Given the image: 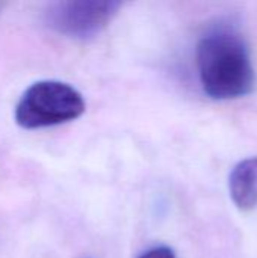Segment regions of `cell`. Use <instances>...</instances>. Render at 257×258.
I'll return each mask as SVG.
<instances>
[{"instance_id":"cell-1","label":"cell","mask_w":257,"mask_h":258,"mask_svg":"<svg viewBox=\"0 0 257 258\" xmlns=\"http://www.w3.org/2000/svg\"><path fill=\"white\" fill-rule=\"evenodd\" d=\"M200 83L215 100H232L248 94L254 85V70L244 39L232 30L204 35L195 51Z\"/></svg>"},{"instance_id":"cell-2","label":"cell","mask_w":257,"mask_h":258,"mask_svg":"<svg viewBox=\"0 0 257 258\" xmlns=\"http://www.w3.org/2000/svg\"><path fill=\"white\" fill-rule=\"evenodd\" d=\"M85 101L82 94L68 83L41 80L29 86L15 107L20 127L33 130L70 122L82 116Z\"/></svg>"},{"instance_id":"cell-3","label":"cell","mask_w":257,"mask_h":258,"mask_svg":"<svg viewBox=\"0 0 257 258\" xmlns=\"http://www.w3.org/2000/svg\"><path fill=\"white\" fill-rule=\"evenodd\" d=\"M120 2H58L48 6L45 23L55 32L76 39L100 33L120 9Z\"/></svg>"},{"instance_id":"cell-4","label":"cell","mask_w":257,"mask_h":258,"mask_svg":"<svg viewBox=\"0 0 257 258\" xmlns=\"http://www.w3.org/2000/svg\"><path fill=\"white\" fill-rule=\"evenodd\" d=\"M232 201L241 210H251L257 206V157L239 162L229 178Z\"/></svg>"},{"instance_id":"cell-5","label":"cell","mask_w":257,"mask_h":258,"mask_svg":"<svg viewBox=\"0 0 257 258\" xmlns=\"http://www.w3.org/2000/svg\"><path fill=\"white\" fill-rule=\"evenodd\" d=\"M138 258H176V254L170 246H155Z\"/></svg>"}]
</instances>
